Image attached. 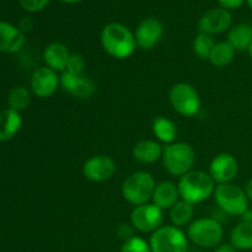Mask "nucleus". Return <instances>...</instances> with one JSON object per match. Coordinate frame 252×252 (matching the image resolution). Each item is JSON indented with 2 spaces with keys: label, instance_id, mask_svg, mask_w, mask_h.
<instances>
[{
  "label": "nucleus",
  "instance_id": "obj_2",
  "mask_svg": "<svg viewBox=\"0 0 252 252\" xmlns=\"http://www.w3.org/2000/svg\"><path fill=\"white\" fill-rule=\"evenodd\" d=\"M216 186L217 184L208 172L194 169L180 177L177 182L180 198L193 206L213 196Z\"/></svg>",
  "mask_w": 252,
  "mask_h": 252
},
{
  "label": "nucleus",
  "instance_id": "obj_20",
  "mask_svg": "<svg viewBox=\"0 0 252 252\" xmlns=\"http://www.w3.org/2000/svg\"><path fill=\"white\" fill-rule=\"evenodd\" d=\"M22 127V117L20 112L5 108L0 111V143L11 140L16 137Z\"/></svg>",
  "mask_w": 252,
  "mask_h": 252
},
{
  "label": "nucleus",
  "instance_id": "obj_15",
  "mask_svg": "<svg viewBox=\"0 0 252 252\" xmlns=\"http://www.w3.org/2000/svg\"><path fill=\"white\" fill-rule=\"evenodd\" d=\"M61 88L69 95L86 100L95 95L96 84L86 74H70L64 71L61 75Z\"/></svg>",
  "mask_w": 252,
  "mask_h": 252
},
{
  "label": "nucleus",
  "instance_id": "obj_14",
  "mask_svg": "<svg viewBox=\"0 0 252 252\" xmlns=\"http://www.w3.org/2000/svg\"><path fill=\"white\" fill-rule=\"evenodd\" d=\"M162 36H164V25L157 17L144 19L134 31L137 46L144 51H149L158 46Z\"/></svg>",
  "mask_w": 252,
  "mask_h": 252
},
{
  "label": "nucleus",
  "instance_id": "obj_1",
  "mask_svg": "<svg viewBox=\"0 0 252 252\" xmlns=\"http://www.w3.org/2000/svg\"><path fill=\"white\" fill-rule=\"evenodd\" d=\"M100 42L103 51L116 59L129 58L137 49L134 32L121 22H110L102 29Z\"/></svg>",
  "mask_w": 252,
  "mask_h": 252
},
{
  "label": "nucleus",
  "instance_id": "obj_12",
  "mask_svg": "<svg viewBox=\"0 0 252 252\" xmlns=\"http://www.w3.org/2000/svg\"><path fill=\"white\" fill-rule=\"evenodd\" d=\"M32 94L39 98H48L61 88V76L48 66L36 69L30 79Z\"/></svg>",
  "mask_w": 252,
  "mask_h": 252
},
{
  "label": "nucleus",
  "instance_id": "obj_28",
  "mask_svg": "<svg viewBox=\"0 0 252 252\" xmlns=\"http://www.w3.org/2000/svg\"><path fill=\"white\" fill-rule=\"evenodd\" d=\"M120 252H152V249L149 241L144 240L140 236H132L125 240Z\"/></svg>",
  "mask_w": 252,
  "mask_h": 252
},
{
  "label": "nucleus",
  "instance_id": "obj_29",
  "mask_svg": "<svg viewBox=\"0 0 252 252\" xmlns=\"http://www.w3.org/2000/svg\"><path fill=\"white\" fill-rule=\"evenodd\" d=\"M84 69H85V59H84V57L78 53H71L68 64H66V73L80 75V74H84Z\"/></svg>",
  "mask_w": 252,
  "mask_h": 252
},
{
  "label": "nucleus",
  "instance_id": "obj_34",
  "mask_svg": "<svg viewBox=\"0 0 252 252\" xmlns=\"http://www.w3.org/2000/svg\"><path fill=\"white\" fill-rule=\"evenodd\" d=\"M59 1L64 2V4H79V2L84 1V0H59Z\"/></svg>",
  "mask_w": 252,
  "mask_h": 252
},
{
  "label": "nucleus",
  "instance_id": "obj_6",
  "mask_svg": "<svg viewBox=\"0 0 252 252\" xmlns=\"http://www.w3.org/2000/svg\"><path fill=\"white\" fill-rule=\"evenodd\" d=\"M186 235L198 248L216 249L223 240L224 229L214 218H198L187 226Z\"/></svg>",
  "mask_w": 252,
  "mask_h": 252
},
{
  "label": "nucleus",
  "instance_id": "obj_36",
  "mask_svg": "<svg viewBox=\"0 0 252 252\" xmlns=\"http://www.w3.org/2000/svg\"><path fill=\"white\" fill-rule=\"evenodd\" d=\"M246 2H248V5L250 6V9L252 10V0H246Z\"/></svg>",
  "mask_w": 252,
  "mask_h": 252
},
{
  "label": "nucleus",
  "instance_id": "obj_27",
  "mask_svg": "<svg viewBox=\"0 0 252 252\" xmlns=\"http://www.w3.org/2000/svg\"><path fill=\"white\" fill-rule=\"evenodd\" d=\"M214 46H216V42H214L213 37L204 33L197 34V36L194 37L193 42H192L193 53L196 54L199 59H202V61H208Z\"/></svg>",
  "mask_w": 252,
  "mask_h": 252
},
{
  "label": "nucleus",
  "instance_id": "obj_13",
  "mask_svg": "<svg viewBox=\"0 0 252 252\" xmlns=\"http://www.w3.org/2000/svg\"><path fill=\"white\" fill-rule=\"evenodd\" d=\"M238 172V160L230 153H220L216 155L208 167V174L217 185L230 184L235 180Z\"/></svg>",
  "mask_w": 252,
  "mask_h": 252
},
{
  "label": "nucleus",
  "instance_id": "obj_16",
  "mask_svg": "<svg viewBox=\"0 0 252 252\" xmlns=\"http://www.w3.org/2000/svg\"><path fill=\"white\" fill-rule=\"evenodd\" d=\"M25 34L19 27L9 22L0 21V52L14 54L21 51L25 46Z\"/></svg>",
  "mask_w": 252,
  "mask_h": 252
},
{
  "label": "nucleus",
  "instance_id": "obj_10",
  "mask_svg": "<svg viewBox=\"0 0 252 252\" xmlns=\"http://www.w3.org/2000/svg\"><path fill=\"white\" fill-rule=\"evenodd\" d=\"M83 175L88 181L101 184L115 176L117 171L116 161L106 154L93 155L83 165Z\"/></svg>",
  "mask_w": 252,
  "mask_h": 252
},
{
  "label": "nucleus",
  "instance_id": "obj_17",
  "mask_svg": "<svg viewBox=\"0 0 252 252\" xmlns=\"http://www.w3.org/2000/svg\"><path fill=\"white\" fill-rule=\"evenodd\" d=\"M162 153H164V147L160 144V142L153 139L139 140L132 150V155L135 161L144 165H152L161 160Z\"/></svg>",
  "mask_w": 252,
  "mask_h": 252
},
{
  "label": "nucleus",
  "instance_id": "obj_26",
  "mask_svg": "<svg viewBox=\"0 0 252 252\" xmlns=\"http://www.w3.org/2000/svg\"><path fill=\"white\" fill-rule=\"evenodd\" d=\"M30 103H31V93L29 89L24 88V86H16L9 91L7 105L11 110L21 112L29 107Z\"/></svg>",
  "mask_w": 252,
  "mask_h": 252
},
{
  "label": "nucleus",
  "instance_id": "obj_7",
  "mask_svg": "<svg viewBox=\"0 0 252 252\" xmlns=\"http://www.w3.org/2000/svg\"><path fill=\"white\" fill-rule=\"evenodd\" d=\"M169 101L175 111L184 117H196L202 108L198 91L189 83H177L169 91Z\"/></svg>",
  "mask_w": 252,
  "mask_h": 252
},
{
  "label": "nucleus",
  "instance_id": "obj_35",
  "mask_svg": "<svg viewBox=\"0 0 252 252\" xmlns=\"http://www.w3.org/2000/svg\"><path fill=\"white\" fill-rule=\"evenodd\" d=\"M248 53H249V56H250V58L252 59V42H251L250 47L248 48Z\"/></svg>",
  "mask_w": 252,
  "mask_h": 252
},
{
  "label": "nucleus",
  "instance_id": "obj_21",
  "mask_svg": "<svg viewBox=\"0 0 252 252\" xmlns=\"http://www.w3.org/2000/svg\"><path fill=\"white\" fill-rule=\"evenodd\" d=\"M226 41L234 47L236 52L248 51L252 42V25L248 22L231 26L228 31V39Z\"/></svg>",
  "mask_w": 252,
  "mask_h": 252
},
{
  "label": "nucleus",
  "instance_id": "obj_18",
  "mask_svg": "<svg viewBox=\"0 0 252 252\" xmlns=\"http://www.w3.org/2000/svg\"><path fill=\"white\" fill-rule=\"evenodd\" d=\"M70 52L68 47L62 42H52L44 48L43 61L46 66L51 68L57 73H64L70 58Z\"/></svg>",
  "mask_w": 252,
  "mask_h": 252
},
{
  "label": "nucleus",
  "instance_id": "obj_30",
  "mask_svg": "<svg viewBox=\"0 0 252 252\" xmlns=\"http://www.w3.org/2000/svg\"><path fill=\"white\" fill-rule=\"evenodd\" d=\"M51 0H19L20 6L29 12H38L43 10Z\"/></svg>",
  "mask_w": 252,
  "mask_h": 252
},
{
  "label": "nucleus",
  "instance_id": "obj_25",
  "mask_svg": "<svg viewBox=\"0 0 252 252\" xmlns=\"http://www.w3.org/2000/svg\"><path fill=\"white\" fill-rule=\"evenodd\" d=\"M235 53L236 51L228 41H221L216 43L208 61L216 68H225L234 61Z\"/></svg>",
  "mask_w": 252,
  "mask_h": 252
},
{
  "label": "nucleus",
  "instance_id": "obj_33",
  "mask_svg": "<svg viewBox=\"0 0 252 252\" xmlns=\"http://www.w3.org/2000/svg\"><path fill=\"white\" fill-rule=\"evenodd\" d=\"M245 189L246 196H248L249 201L252 202V179L249 180V182H248V184H246L245 189Z\"/></svg>",
  "mask_w": 252,
  "mask_h": 252
},
{
  "label": "nucleus",
  "instance_id": "obj_3",
  "mask_svg": "<svg viewBox=\"0 0 252 252\" xmlns=\"http://www.w3.org/2000/svg\"><path fill=\"white\" fill-rule=\"evenodd\" d=\"M161 162L167 174L180 179L193 170L196 164V152L189 143H171L164 147Z\"/></svg>",
  "mask_w": 252,
  "mask_h": 252
},
{
  "label": "nucleus",
  "instance_id": "obj_9",
  "mask_svg": "<svg viewBox=\"0 0 252 252\" xmlns=\"http://www.w3.org/2000/svg\"><path fill=\"white\" fill-rule=\"evenodd\" d=\"M130 225L139 233L153 234L164 225V211L154 203L137 206L130 212Z\"/></svg>",
  "mask_w": 252,
  "mask_h": 252
},
{
  "label": "nucleus",
  "instance_id": "obj_5",
  "mask_svg": "<svg viewBox=\"0 0 252 252\" xmlns=\"http://www.w3.org/2000/svg\"><path fill=\"white\" fill-rule=\"evenodd\" d=\"M214 201L224 214L231 217H243L249 211V198L245 189L238 185H217L214 189Z\"/></svg>",
  "mask_w": 252,
  "mask_h": 252
},
{
  "label": "nucleus",
  "instance_id": "obj_4",
  "mask_svg": "<svg viewBox=\"0 0 252 252\" xmlns=\"http://www.w3.org/2000/svg\"><path fill=\"white\" fill-rule=\"evenodd\" d=\"M155 186L157 182L150 172L135 171L123 181L121 192L125 201L137 207L152 201Z\"/></svg>",
  "mask_w": 252,
  "mask_h": 252
},
{
  "label": "nucleus",
  "instance_id": "obj_37",
  "mask_svg": "<svg viewBox=\"0 0 252 252\" xmlns=\"http://www.w3.org/2000/svg\"><path fill=\"white\" fill-rule=\"evenodd\" d=\"M251 110H252V102H251Z\"/></svg>",
  "mask_w": 252,
  "mask_h": 252
},
{
  "label": "nucleus",
  "instance_id": "obj_22",
  "mask_svg": "<svg viewBox=\"0 0 252 252\" xmlns=\"http://www.w3.org/2000/svg\"><path fill=\"white\" fill-rule=\"evenodd\" d=\"M229 241L236 250H252V221L243 220L230 231Z\"/></svg>",
  "mask_w": 252,
  "mask_h": 252
},
{
  "label": "nucleus",
  "instance_id": "obj_31",
  "mask_svg": "<svg viewBox=\"0 0 252 252\" xmlns=\"http://www.w3.org/2000/svg\"><path fill=\"white\" fill-rule=\"evenodd\" d=\"M246 0H218L219 6L223 9L231 11V10H236L245 2Z\"/></svg>",
  "mask_w": 252,
  "mask_h": 252
},
{
  "label": "nucleus",
  "instance_id": "obj_24",
  "mask_svg": "<svg viewBox=\"0 0 252 252\" xmlns=\"http://www.w3.org/2000/svg\"><path fill=\"white\" fill-rule=\"evenodd\" d=\"M194 216V206L186 201L180 199L174 207L169 211V218L171 221V225L177 228H184L189 226L193 220Z\"/></svg>",
  "mask_w": 252,
  "mask_h": 252
},
{
  "label": "nucleus",
  "instance_id": "obj_19",
  "mask_svg": "<svg viewBox=\"0 0 252 252\" xmlns=\"http://www.w3.org/2000/svg\"><path fill=\"white\" fill-rule=\"evenodd\" d=\"M179 187L172 181H161L157 184L152 197V203L162 211H170L180 201Z\"/></svg>",
  "mask_w": 252,
  "mask_h": 252
},
{
  "label": "nucleus",
  "instance_id": "obj_23",
  "mask_svg": "<svg viewBox=\"0 0 252 252\" xmlns=\"http://www.w3.org/2000/svg\"><path fill=\"white\" fill-rule=\"evenodd\" d=\"M153 134L158 139V142L164 143L165 145L175 143L177 135V127L171 120L164 116L154 118L152 123Z\"/></svg>",
  "mask_w": 252,
  "mask_h": 252
},
{
  "label": "nucleus",
  "instance_id": "obj_32",
  "mask_svg": "<svg viewBox=\"0 0 252 252\" xmlns=\"http://www.w3.org/2000/svg\"><path fill=\"white\" fill-rule=\"evenodd\" d=\"M214 252H236V249L230 243L220 244V245H218L214 249Z\"/></svg>",
  "mask_w": 252,
  "mask_h": 252
},
{
  "label": "nucleus",
  "instance_id": "obj_11",
  "mask_svg": "<svg viewBox=\"0 0 252 252\" xmlns=\"http://www.w3.org/2000/svg\"><path fill=\"white\" fill-rule=\"evenodd\" d=\"M233 22V16L230 11L223 9V7H213L204 12L198 20L197 29L199 33L209 34V36H216L223 32L229 31Z\"/></svg>",
  "mask_w": 252,
  "mask_h": 252
},
{
  "label": "nucleus",
  "instance_id": "obj_8",
  "mask_svg": "<svg viewBox=\"0 0 252 252\" xmlns=\"http://www.w3.org/2000/svg\"><path fill=\"white\" fill-rule=\"evenodd\" d=\"M152 252H187L189 238L182 229L174 225H162L150 235Z\"/></svg>",
  "mask_w": 252,
  "mask_h": 252
}]
</instances>
